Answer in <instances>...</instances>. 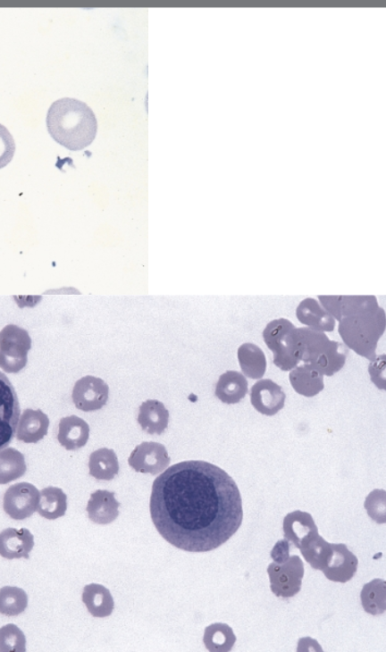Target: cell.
Instances as JSON below:
<instances>
[{
	"instance_id": "1",
	"label": "cell",
	"mask_w": 386,
	"mask_h": 652,
	"mask_svg": "<svg viewBox=\"0 0 386 652\" xmlns=\"http://www.w3.org/2000/svg\"><path fill=\"white\" fill-rule=\"evenodd\" d=\"M149 510L161 536L189 552L219 548L239 530L243 518L233 479L217 465L199 460L166 468L153 482Z\"/></svg>"
},
{
	"instance_id": "2",
	"label": "cell",
	"mask_w": 386,
	"mask_h": 652,
	"mask_svg": "<svg viewBox=\"0 0 386 652\" xmlns=\"http://www.w3.org/2000/svg\"><path fill=\"white\" fill-rule=\"evenodd\" d=\"M318 299L340 322L339 332L344 342L359 355L372 359L385 326L384 312L376 297L319 296Z\"/></svg>"
},
{
	"instance_id": "3",
	"label": "cell",
	"mask_w": 386,
	"mask_h": 652,
	"mask_svg": "<svg viewBox=\"0 0 386 652\" xmlns=\"http://www.w3.org/2000/svg\"><path fill=\"white\" fill-rule=\"evenodd\" d=\"M48 133L61 146L79 151L96 138L97 121L92 109L84 102L63 97L55 101L46 114Z\"/></svg>"
},
{
	"instance_id": "4",
	"label": "cell",
	"mask_w": 386,
	"mask_h": 652,
	"mask_svg": "<svg viewBox=\"0 0 386 652\" xmlns=\"http://www.w3.org/2000/svg\"><path fill=\"white\" fill-rule=\"evenodd\" d=\"M31 339L28 331L15 324L0 330V368L9 373L23 369L28 361Z\"/></svg>"
},
{
	"instance_id": "5",
	"label": "cell",
	"mask_w": 386,
	"mask_h": 652,
	"mask_svg": "<svg viewBox=\"0 0 386 652\" xmlns=\"http://www.w3.org/2000/svg\"><path fill=\"white\" fill-rule=\"evenodd\" d=\"M294 327L291 322L281 318L270 322L263 331L264 341L273 353L275 365L283 371L291 370L299 364L291 337Z\"/></svg>"
},
{
	"instance_id": "6",
	"label": "cell",
	"mask_w": 386,
	"mask_h": 652,
	"mask_svg": "<svg viewBox=\"0 0 386 652\" xmlns=\"http://www.w3.org/2000/svg\"><path fill=\"white\" fill-rule=\"evenodd\" d=\"M267 573L272 592L276 597L291 598L301 589L304 564L298 556H291L282 564L271 563Z\"/></svg>"
},
{
	"instance_id": "7",
	"label": "cell",
	"mask_w": 386,
	"mask_h": 652,
	"mask_svg": "<svg viewBox=\"0 0 386 652\" xmlns=\"http://www.w3.org/2000/svg\"><path fill=\"white\" fill-rule=\"evenodd\" d=\"M20 415L15 389L6 375L0 372V450L7 447L14 438Z\"/></svg>"
},
{
	"instance_id": "8",
	"label": "cell",
	"mask_w": 386,
	"mask_h": 652,
	"mask_svg": "<svg viewBox=\"0 0 386 652\" xmlns=\"http://www.w3.org/2000/svg\"><path fill=\"white\" fill-rule=\"evenodd\" d=\"M40 493L31 483L11 485L4 495V510L14 520H24L38 510Z\"/></svg>"
},
{
	"instance_id": "9",
	"label": "cell",
	"mask_w": 386,
	"mask_h": 652,
	"mask_svg": "<svg viewBox=\"0 0 386 652\" xmlns=\"http://www.w3.org/2000/svg\"><path fill=\"white\" fill-rule=\"evenodd\" d=\"M170 462L165 447L154 441H144L136 446L128 458V463L134 471L153 475L164 471Z\"/></svg>"
},
{
	"instance_id": "10",
	"label": "cell",
	"mask_w": 386,
	"mask_h": 652,
	"mask_svg": "<svg viewBox=\"0 0 386 652\" xmlns=\"http://www.w3.org/2000/svg\"><path fill=\"white\" fill-rule=\"evenodd\" d=\"M108 396V385L102 379L92 375L78 380L71 393L75 406L83 412L101 409L106 404Z\"/></svg>"
},
{
	"instance_id": "11",
	"label": "cell",
	"mask_w": 386,
	"mask_h": 652,
	"mask_svg": "<svg viewBox=\"0 0 386 652\" xmlns=\"http://www.w3.org/2000/svg\"><path fill=\"white\" fill-rule=\"evenodd\" d=\"M286 395L282 388L270 379H260L250 389V402L262 414L274 415L284 406Z\"/></svg>"
},
{
	"instance_id": "12",
	"label": "cell",
	"mask_w": 386,
	"mask_h": 652,
	"mask_svg": "<svg viewBox=\"0 0 386 652\" xmlns=\"http://www.w3.org/2000/svg\"><path fill=\"white\" fill-rule=\"evenodd\" d=\"M331 556L323 573L330 581L347 582L357 572V558L345 544H331Z\"/></svg>"
},
{
	"instance_id": "13",
	"label": "cell",
	"mask_w": 386,
	"mask_h": 652,
	"mask_svg": "<svg viewBox=\"0 0 386 652\" xmlns=\"http://www.w3.org/2000/svg\"><path fill=\"white\" fill-rule=\"evenodd\" d=\"M34 536L26 528H7L0 532V556L7 559L29 558Z\"/></svg>"
},
{
	"instance_id": "14",
	"label": "cell",
	"mask_w": 386,
	"mask_h": 652,
	"mask_svg": "<svg viewBox=\"0 0 386 652\" xmlns=\"http://www.w3.org/2000/svg\"><path fill=\"white\" fill-rule=\"evenodd\" d=\"M283 535L298 548L318 534V529L312 515L303 511L289 513L283 519Z\"/></svg>"
},
{
	"instance_id": "15",
	"label": "cell",
	"mask_w": 386,
	"mask_h": 652,
	"mask_svg": "<svg viewBox=\"0 0 386 652\" xmlns=\"http://www.w3.org/2000/svg\"><path fill=\"white\" fill-rule=\"evenodd\" d=\"M120 503L114 497V492L97 489L91 493L87 505L88 518L98 524H108L119 515Z\"/></svg>"
},
{
	"instance_id": "16",
	"label": "cell",
	"mask_w": 386,
	"mask_h": 652,
	"mask_svg": "<svg viewBox=\"0 0 386 652\" xmlns=\"http://www.w3.org/2000/svg\"><path fill=\"white\" fill-rule=\"evenodd\" d=\"M298 320L307 328L319 331H332L335 319L315 298L303 299L296 310Z\"/></svg>"
},
{
	"instance_id": "17",
	"label": "cell",
	"mask_w": 386,
	"mask_h": 652,
	"mask_svg": "<svg viewBox=\"0 0 386 652\" xmlns=\"http://www.w3.org/2000/svg\"><path fill=\"white\" fill-rule=\"evenodd\" d=\"M49 419L40 409H25L19 419L16 438L25 443H36L47 433Z\"/></svg>"
},
{
	"instance_id": "18",
	"label": "cell",
	"mask_w": 386,
	"mask_h": 652,
	"mask_svg": "<svg viewBox=\"0 0 386 652\" xmlns=\"http://www.w3.org/2000/svg\"><path fill=\"white\" fill-rule=\"evenodd\" d=\"M89 437V426L80 417L69 415L60 420L57 439L67 450L79 449L86 445Z\"/></svg>"
},
{
	"instance_id": "19",
	"label": "cell",
	"mask_w": 386,
	"mask_h": 652,
	"mask_svg": "<svg viewBox=\"0 0 386 652\" xmlns=\"http://www.w3.org/2000/svg\"><path fill=\"white\" fill-rule=\"evenodd\" d=\"M168 422L169 412L161 401L147 399L140 405L138 422L147 433L160 435L167 428Z\"/></svg>"
},
{
	"instance_id": "20",
	"label": "cell",
	"mask_w": 386,
	"mask_h": 652,
	"mask_svg": "<svg viewBox=\"0 0 386 652\" xmlns=\"http://www.w3.org/2000/svg\"><path fill=\"white\" fill-rule=\"evenodd\" d=\"M246 377L237 371H227L220 375L214 394L224 404L239 403L248 393Z\"/></svg>"
},
{
	"instance_id": "21",
	"label": "cell",
	"mask_w": 386,
	"mask_h": 652,
	"mask_svg": "<svg viewBox=\"0 0 386 652\" xmlns=\"http://www.w3.org/2000/svg\"><path fill=\"white\" fill-rule=\"evenodd\" d=\"M289 377L292 388L305 397H313L323 389V375L304 364L291 369Z\"/></svg>"
},
{
	"instance_id": "22",
	"label": "cell",
	"mask_w": 386,
	"mask_h": 652,
	"mask_svg": "<svg viewBox=\"0 0 386 652\" xmlns=\"http://www.w3.org/2000/svg\"><path fill=\"white\" fill-rule=\"evenodd\" d=\"M82 601L94 617L109 616L114 607L109 589L98 583H90L84 587Z\"/></svg>"
},
{
	"instance_id": "23",
	"label": "cell",
	"mask_w": 386,
	"mask_h": 652,
	"mask_svg": "<svg viewBox=\"0 0 386 652\" xmlns=\"http://www.w3.org/2000/svg\"><path fill=\"white\" fill-rule=\"evenodd\" d=\"M89 474L97 480L110 481L119 472V462L113 449L101 447L93 451L88 459Z\"/></svg>"
},
{
	"instance_id": "24",
	"label": "cell",
	"mask_w": 386,
	"mask_h": 652,
	"mask_svg": "<svg viewBox=\"0 0 386 652\" xmlns=\"http://www.w3.org/2000/svg\"><path fill=\"white\" fill-rule=\"evenodd\" d=\"M242 372L248 378L260 379L265 372L266 358L263 350L253 343H244L238 349Z\"/></svg>"
},
{
	"instance_id": "25",
	"label": "cell",
	"mask_w": 386,
	"mask_h": 652,
	"mask_svg": "<svg viewBox=\"0 0 386 652\" xmlns=\"http://www.w3.org/2000/svg\"><path fill=\"white\" fill-rule=\"evenodd\" d=\"M67 496L62 489L49 486L40 491L38 513L44 518L55 520L64 515Z\"/></svg>"
},
{
	"instance_id": "26",
	"label": "cell",
	"mask_w": 386,
	"mask_h": 652,
	"mask_svg": "<svg viewBox=\"0 0 386 652\" xmlns=\"http://www.w3.org/2000/svg\"><path fill=\"white\" fill-rule=\"evenodd\" d=\"M299 549L312 568L320 571L327 566L332 553L331 543L327 542L319 534L302 544Z\"/></svg>"
},
{
	"instance_id": "27",
	"label": "cell",
	"mask_w": 386,
	"mask_h": 652,
	"mask_svg": "<svg viewBox=\"0 0 386 652\" xmlns=\"http://www.w3.org/2000/svg\"><path fill=\"white\" fill-rule=\"evenodd\" d=\"M204 644L209 651H230L236 641L232 629L226 623H215L205 629Z\"/></svg>"
},
{
	"instance_id": "28",
	"label": "cell",
	"mask_w": 386,
	"mask_h": 652,
	"mask_svg": "<svg viewBox=\"0 0 386 652\" xmlns=\"http://www.w3.org/2000/svg\"><path fill=\"white\" fill-rule=\"evenodd\" d=\"M24 456L13 447L0 450V484L19 479L26 472Z\"/></svg>"
},
{
	"instance_id": "29",
	"label": "cell",
	"mask_w": 386,
	"mask_h": 652,
	"mask_svg": "<svg viewBox=\"0 0 386 652\" xmlns=\"http://www.w3.org/2000/svg\"><path fill=\"white\" fill-rule=\"evenodd\" d=\"M364 610L371 614H381L385 611V581L374 579L364 585L360 594Z\"/></svg>"
},
{
	"instance_id": "30",
	"label": "cell",
	"mask_w": 386,
	"mask_h": 652,
	"mask_svg": "<svg viewBox=\"0 0 386 652\" xmlns=\"http://www.w3.org/2000/svg\"><path fill=\"white\" fill-rule=\"evenodd\" d=\"M28 595L21 588L4 586L0 589V613L7 616H15L26 609Z\"/></svg>"
},
{
	"instance_id": "31",
	"label": "cell",
	"mask_w": 386,
	"mask_h": 652,
	"mask_svg": "<svg viewBox=\"0 0 386 652\" xmlns=\"http://www.w3.org/2000/svg\"><path fill=\"white\" fill-rule=\"evenodd\" d=\"M26 651V638L22 631L13 623L0 628V652Z\"/></svg>"
},
{
	"instance_id": "32",
	"label": "cell",
	"mask_w": 386,
	"mask_h": 652,
	"mask_svg": "<svg viewBox=\"0 0 386 652\" xmlns=\"http://www.w3.org/2000/svg\"><path fill=\"white\" fill-rule=\"evenodd\" d=\"M365 507L369 516L377 522H385V491L374 489L365 499Z\"/></svg>"
},
{
	"instance_id": "33",
	"label": "cell",
	"mask_w": 386,
	"mask_h": 652,
	"mask_svg": "<svg viewBox=\"0 0 386 652\" xmlns=\"http://www.w3.org/2000/svg\"><path fill=\"white\" fill-rule=\"evenodd\" d=\"M14 152V139L9 130L0 123V169L12 161Z\"/></svg>"
},
{
	"instance_id": "34",
	"label": "cell",
	"mask_w": 386,
	"mask_h": 652,
	"mask_svg": "<svg viewBox=\"0 0 386 652\" xmlns=\"http://www.w3.org/2000/svg\"><path fill=\"white\" fill-rule=\"evenodd\" d=\"M384 355H382L373 358V362L369 365L371 380L381 389H384Z\"/></svg>"
},
{
	"instance_id": "35",
	"label": "cell",
	"mask_w": 386,
	"mask_h": 652,
	"mask_svg": "<svg viewBox=\"0 0 386 652\" xmlns=\"http://www.w3.org/2000/svg\"><path fill=\"white\" fill-rule=\"evenodd\" d=\"M271 557L276 564H282L290 557V543L288 539L278 540L271 551Z\"/></svg>"
}]
</instances>
